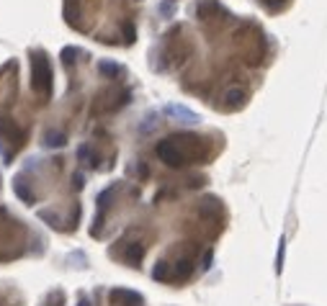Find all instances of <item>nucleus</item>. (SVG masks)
Here are the masks:
<instances>
[{
    "instance_id": "nucleus-4",
    "label": "nucleus",
    "mask_w": 327,
    "mask_h": 306,
    "mask_svg": "<svg viewBox=\"0 0 327 306\" xmlns=\"http://www.w3.org/2000/svg\"><path fill=\"white\" fill-rule=\"evenodd\" d=\"M165 113H167V116H173V119H178V121H183V123H196L198 121L196 113L183 108V106H165Z\"/></svg>"
},
{
    "instance_id": "nucleus-6",
    "label": "nucleus",
    "mask_w": 327,
    "mask_h": 306,
    "mask_svg": "<svg viewBox=\"0 0 327 306\" xmlns=\"http://www.w3.org/2000/svg\"><path fill=\"white\" fill-rule=\"evenodd\" d=\"M142 255H144V247L134 242V245H127V252H124V260H127L129 265H139Z\"/></svg>"
},
{
    "instance_id": "nucleus-11",
    "label": "nucleus",
    "mask_w": 327,
    "mask_h": 306,
    "mask_svg": "<svg viewBox=\"0 0 327 306\" xmlns=\"http://www.w3.org/2000/svg\"><path fill=\"white\" fill-rule=\"evenodd\" d=\"M65 142H67V137L62 131H57V134L49 131L47 137H44V144H47V147H65Z\"/></svg>"
},
{
    "instance_id": "nucleus-12",
    "label": "nucleus",
    "mask_w": 327,
    "mask_h": 306,
    "mask_svg": "<svg viewBox=\"0 0 327 306\" xmlns=\"http://www.w3.org/2000/svg\"><path fill=\"white\" fill-rule=\"evenodd\" d=\"M77 157H80V160H83V162H88V165H93V167L98 165V154H90V147H88V144H83V147H80V150H77Z\"/></svg>"
},
{
    "instance_id": "nucleus-7",
    "label": "nucleus",
    "mask_w": 327,
    "mask_h": 306,
    "mask_svg": "<svg viewBox=\"0 0 327 306\" xmlns=\"http://www.w3.org/2000/svg\"><path fill=\"white\" fill-rule=\"evenodd\" d=\"M13 190H16V193L21 196V198H24L26 203H33V201H36V196H33L31 193V190L24 185V178H16V183H13Z\"/></svg>"
},
{
    "instance_id": "nucleus-19",
    "label": "nucleus",
    "mask_w": 327,
    "mask_h": 306,
    "mask_svg": "<svg viewBox=\"0 0 327 306\" xmlns=\"http://www.w3.org/2000/svg\"><path fill=\"white\" fill-rule=\"evenodd\" d=\"M209 265H211V252H206V255H204V265H201V268L209 270Z\"/></svg>"
},
{
    "instance_id": "nucleus-10",
    "label": "nucleus",
    "mask_w": 327,
    "mask_h": 306,
    "mask_svg": "<svg viewBox=\"0 0 327 306\" xmlns=\"http://www.w3.org/2000/svg\"><path fill=\"white\" fill-rule=\"evenodd\" d=\"M152 278H155V280H173L170 265H167V263H157L155 270H152Z\"/></svg>"
},
{
    "instance_id": "nucleus-20",
    "label": "nucleus",
    "mask_w": 327,
    "mask_h": 306,
    "mask_svg": "<svg viewBox=\"0 0 327 306\" xmlns=\"http://www.w3.org/2000/svg\"><path fill=\"white\" fill-rule=\"evenodd\" d=\"M263 3H265V5H270V8H276V5L284 3V0H263Z\"/></svg>"
},
{
    "instance_id": "nucleus-13",
    "label": "nucleus",
    "mask_w": 327,
    "mask_h": 306,
    "mask_svg": "<svg viewBox=\"0 0 327 306\" xmlns=\"http://www.w3.org/2000/svg\"><path fill=\"white\" fill-rule=\"evenodd\" d=\"M98 70H100V75H108V77L121 75V67L114 64V62H100V64H98Z\"/></svg>"
},
{
    "instance_id": "nucleus-15",
    "label": "nucleus",
    "mask_w": 327,
    "mask_h": 306,
    "mask_svg": "<svg viewBox=\"0 0 327 306\" xmlns=\"http://www.w3.org/2000/svg\"><path fill=\"white\" fill-rule=\"evenodd\" d=\"M124 36H127V41H129V44H131L134 39H137V31H134V26L129 24V21L124 24Z\"/></svg>"
},
{
    "instance_id": "nucleus-17",
    "label": "nucleus",
    "mask_w": 327,
    "mask_h": 306,
    "mask_svg": "<svg viewBox=\"0 0 327 306\" xmlns=\"http://www.w3.org/2000/svg\"><path fill=\"white\" fill-rule=\"evenodd\" d=\"M276 270H281V268H284V240H281V247H278V260H276Z\"/></svg>"
},
{
    "instance_id": "nucleus-21",
    "label": "nucleus",
    "mask_w": 327,
    "mask_h": 306,
    "mask_svg": "<svg viewBox=\"0 0 327 306\" xmlns=\"http://www.w3.org/2000/svg\"><path fill=\"white\" fill-rule=\"evenodd\" d=\"M77 306H90V304H88V301H85V299H83V301H80V304H77Z\"/></svg>"
},
{
    "instance_id": "nucleus-18",
    "label": "nucleus",
    "mask_w": 327,
    "mask_h": 306,
    "mask_svg": "<svg viewBox=\"0 0 327 306\" xmlns=\"http://www.w3.org/2000/svg\"><path fill=\"white\" fill-rule=\"evenodd\" d=\"M72 185H75L77 190H80V188H83V175H80V173H77V175L72 178Z\"/></svg>"
},
{
    "instance_id": "nucleus-9",
    "label": "nucleus",
    "mask_w": 327,
    "mask_h": 306,
    "mask_svg": "<svg viewBox=\"0 0 327 306\" xmlns=\"http://www.w3.org/2000/svg\"><path fill=\"white\" fill-rule=\"evenodd\" d=\"M224 100H227L229 106H242V103H245V90H240V88H232V90H227V95H224Z\"/></svg>"
},
{
    "instance_id": "nucleus-2",
    "label": "nucleus",
    "mask_w": 327,
    "mask_h": 306,
    "mask_svg": "<svg viewBox=\"0 0 327 306\" xmlns=\"http://www.w3.org/2000/svg\"><path fill=\"white\" fill-rule=\"evenodd\" d=\"M157 157L167 165V167H183L186 162H188V157H186V152L178 147V142H175V137L173 139H163L160 144H157Z\"/></svg>"
},
{
    "instance_id": "nucleus-1",
    "label": "nucleus",
    "mask_w": 327,
    "mask_h": 306,
    "mask_svg": "<svg viewBox=\"0 0 327 306\" xmlns=\"http://www.w3.org/2000/svg\"><path fill=\"white\" fill-rule=\"evenodd\" d=\"M31 88L41 98L52 95V67H49V60L44 52L31 54Z\"/></svg>"
},
{
    "instance_id": "nucleus-16",
    "label": "nucleus",
    "mask_w": 327,
    "mask_h": 306,
    "mask_svg": "<svg viewBox=\"0 0 327 306\" xmlns=\"http://www.w3.org/2000/svg\"><path fill=\"white\" fill-rule=\"evenodd\" d=\"M72 57H77V49H72V47H67V49L62 52V60H65V64H72Z\"/></svg>"
},
{
    "instance_id": "nucleus-8",
    "label": "nucleus",
    "mask_w": 327,
    "mask_h": 306,
    "mask_svg": "<svg viewBox=\"0 0 327 306\" xmlns=\"http://www.w3.org/2000/svg\"><path fill=\"white\" fill-rule=\"evenodd\" d=\"M191 270H194V263H191V260H180V263H175V273H173V278L183 280V278L191 275Z\"/></svg>"
},
{
    "instance_id": "nucleus-3",
    "label": "nucleus",
    "mask_w": 327,
    "mask_h": 306,
    "mask_svg": "<svg viewBox=\"0 0 327 306\" xmlns=\"http://www.w3.org/2000/svg\"><path fill=\"white\" fill-rule=\"evenodd\" d=\"M108 299L114 306H142V296L137 291H127V288H114L108 293Z\"/></svg>"
},
{
    "instance_id": "nucleus-14",
    "label": "nucleus",
    "mask_w": 327,
    "mask_h": 306,
    "mask_svg": "<svg viewBox=\"0 0 327 306\" xmlns=\"http://www.w3.org/2000/svg\"><path fill=\"white\" fill-rule=\"evenodd\" d=\"M214 10H222V8L214 3V0H209V3H201V5H198V16H201V18H206L209 13H214Z\"/></svg>"
},
{
    "instance_id": "nucleus-5",
    "label": "nucleus",
    "mask_w": 327,
    "mask_h": 306,
    "mask_svg": "<svg viewBox=\"0 0 327 306\" xmlns=\"http://www.w3.org/2000/svg\"><path fill=\"white\" fill-rule=\"evenodd\" d=\"M0 134H3V137H8V139H24V131H21L18 126H16V123L13 121H10V119H5V116H0Z\"/></svg>"
}]
</instances>
